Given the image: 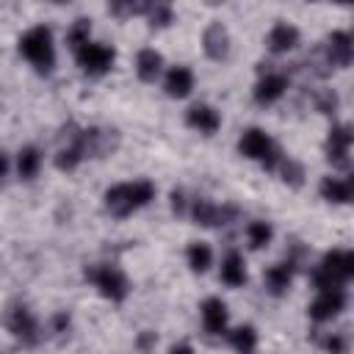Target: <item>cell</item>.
<instances>
[{"mask_svg": "<svg viewBox=\"0 0 354 354\" xmlns=\"http://www.w3.org/2000/svg\"><path fill=\"white\" fill-rule=\"evenodd\" d=\"M191 86H194V78H191V72L186 67H174L166 75V92L171 97H186L191 92Z\"/></svg>", "mask_w": 354, "mask_h": 354, "instance_id": "9a60e30c", "label": "cell"}, {"mask_svg": "<svg viewBox=\"0 0 354 354\" xmlns=\"http://www.w3.org/2000/svg\"><path fill=\"white\" fill-rule=\"evenodd\" d=\"M222 280L227 282V285H233V288H238V285H244L247 282V271H244V260H241V255H227V260L222 263Z\"/></svg>", "mask_w": 354, "mask_h": 354, "instance_id": "ac0fdd59", "label": "cell"}, {"mask_svg": "<svg viewBox=\"0 0 354 354\" xmlns=\"http://www.w3.org/2000/svg\"><path fill=\"white\" fill-rule=\"evenodd\" d=\"M291 277H293V263L291 260L288 263H280V266H274V269L266 271V288L271 293H282L291 285Z\"/></svg>", "mask_w": 354, "mask_h": 354, "instance_id": "e0dca14e", "label": "cell"}, {"mask_svg": "<svg viewBox=\"0 0 354 354\" xmlns=\"http://www.w3.org/2000/svg\"><path fill=\"white\" fill-rule=\"evenodd\" d=\"M152 186L149 183H125V186H116V189H111L108 194H105V202H108V208L116 214V216H127L130 211H136V208H141V205H147L149 200H152Z\"/></svg>", "mask_w": 354, "mask_h": 354, "instance_id": "6da1fadb", "label": "cell"}, {"mask_svg": "<svg viewBox=\"0 0 354 354\" xmlns=\"http://www.w3.org/2000/svg\"><path fill=\"white\" fill-rule=\"evenodd\" d=\"M171 205H174L177 214H183V211H186V197H183L180 191H174V194H171Z\"/></svg>", "mask_w": 354, "mask_h": 354, "instance_id": "d6a6232c", "label": "cell"}, {"mask_svg": "<svg viewBox=\"0 0 354 354\" xmlns=\"http://www.w3.org/2000/svg\"><path fill=\"white\" fill-rule=\"evenodd\" d=\"M296 42H299V31H296L293 25H288V23L274 25L271 34H269V48H271L274 53H285V50H291Z\"/></svg>", "mask_w": 354, "mask_h": 354, "instance_id": "4fadbf2b", "label": "cell"}, {"mask_svg": "<svg viewBox=\"0 0 354 354\" xmlns=\"http://www.w3.org/2000/svg\"><path fill=\"white\" fill-rule=\"evenodd\" d=\"M189 125L197 127L200 133H214L219 127V114L214 108H208V105H194L189 111Z\"/></svg>", "mask_w": 354, "mask_h": 354, "instance_id": "2e32d148", "label": "cell"}, {"mask_svg": "<svg viewBox=\"0 0 354 354\" xmlns=\"http://www.w3.org/2000/svg\"><path fill=\"white\" fill-rule=\"evenodd\" d=\"M89 31H92L89 20H78V23L70 28V37H67V39H70V45H72V48H78V50H81V48H86V45H89Z\"/></svg>", "mask_w": 354, "mask_h": 354, "instance_id": "484cf974", "label": "cell"}, {"mask_svg": "<svg viewBox=\"0 0 354 354\" xmlns=\"http://www.w3.org/2000/svg\"><path fill=\"white\" fill-rule=\"evenodd\" d=\"M3 174H6V158L0 155V177H3Z\"/></svg>", "mask_w": 354, "mask_h": 354, "instance_id": "e575fe53", "label": "cell"}, {"mask_svg": "<svg viewBox=\"0 0 354 354\" xmlns=\"http://www.w3.org/2000/svg\"><path fill=\"white\" fill-rule=\"evenodd\" d=\"M326 348L332 354H346V340L340 335H332V337H326Z\"/></svg>", "mask_w": 354, "mask_h": 354, "instance_id": "4dcf8cb0", "label": "cell"}, {"mask_svg": "<svg viewBox=\"0 0 354 354\" xmlns=\"http://www.w3.org/2000/svg\"><path fill=\"white\" fill-rule=\"evenodd\" d=\"M326 56H329V64L335 67H346L351 61V37L337 31L329 37V45H326Z\"/></svg>", "mask_w": 354, "mask_h": 354, "instance_id": "7c38bea8", "label": "cell"}, {"mask_svg": "<svg viewBox=\"0 0 354 354\" xmlns=\"http://www.w3.org/2000/svg\"><path fill=\"white\" fill-rule=\"evenodd\" d=\"M39 163H42V158H39V152H37L34 147L23 149L20 158H17V169H20L23 177H34V174L39 171Z\"/></svg>", "mask_w": 354, "mask_h": 354, "instance_id": "7402d4cb", "label": "cell"}, {"mask_svg": "<svg viewBox=\"0 0 354 354\" xmlns=\"http://www.w3.org/2000/svg\"><path fill=\"white\" fill-rule=\"evenodd\" d=\"M282 177H285V183H291V186H302L304 169L296 160H288V163H282Z\"/></svg>", "mask_w": 354, "mask_h": 354, "instance_id": "83f0119b", "label": "cell"}, {"mask_svg": "<svg viewBox=\"0 0 354 354\" xmlns=\"http://www.w3.org/2000/svg\"><path fill=\"white\" fill-rule=\"evenodd\" d=\"M202 45H205V53H208L211 59L222 61V59L227 56V50H230V37H227L225 25H222V23L208 25V31L202 34Z\"/></svg>", "mask_w": 354, "mask_h": 354, "instance_id": "ba28073f", "label": "cell"}, {"mask_svg": "<svg viewBox=\"0 0 354 354\" xmlns=\"http://www.w3.org/2000/svg\"><path fill=\"white\" fill-rule=\"evenodd\" d=\"M285 89H288V81H285L282 75H266V78L258 83L255 97H258V103H274L277 97H282Z\"/></svg>", "mask_w": 354, "mask_h": 354, "instance_id": "5bb4252c", "label": "cell"}, {"mask_svg": "<svg viewBox=\"0 0 354 354\" xmlns=\"http://www.w3.org/2000/svg\"><path fill=\"white\" fill-rule=\"evenodd\" d=\"M315 108H318L321 114H335V108H337V97H335V92H324V94H318Z\"/></svg>", "mask_w": 354, "mask_h": 354, "instance_id": "f1b7e54d", "label": "cell"}, {"mask_svg": "<svg viewBox=\"0 0 354 354\" xmlns=\"http://www.w3.org/2000/svg\"><path fill=\"white\" fill-rule=\"evenodd\" d=\"M78 138H81V133L72 138V147H67V149H61L59 152V158H56V163H59V169H75L78 166V160L83 158V152H81V147H78Z\"/></svg>", "mask_w": 354, "mask_h": 354, "instance_id": "603a6c76", "label": "cell"}, {"mask_svg": "<svg viewBox=\"0 0 354 354\" xmlns=\"http://www.w3.org/2000/svg\"><path fill=\"white\" fill-rule=\"evenodd\" d=\"M202 321H205V329L214 332V335H222L225 326H227V307L222 299H208L205 307H202Z\"/></svg>", "mask_w": 354, "mask_h": 354, "instance_id": "8fae6325", "label": "cell"}, {"mask_svg": "<svg viewBox=\"0 0 354 354\" xmlns=\"http://www.w3.org/2000/svg\"><path fill=\"white\" fill-rule=\"evenodd\" d=\"M171 354H194L189 346H177V348H171Z\"/></svg>", "mask_w": 354, "mask_h": 354, "instance_id": "836d02e7", "label": "cell"}, {"mask_svg": "<svg viewBox=\"0 0 354 354\" xmlns=\"http://www.w3.org/2000/svg\"><path fill=\"white\" fill-rule=\"evenodd\" d=\"M9 326H12V332L23 340V343H37V332H39V326H37V321H34V315L25 310V307H17L14 313H12V318H9Z\"/></svg>", "mask_w": 354, "mask_h": 354, "instance_id": "9c48e42d", "label": "cell"}, {"mask_svg": "<svg viewBox=\"0 0 354 354\" xmlns=\"http://www.w3.org/2000/svg\"><path fill=\"white\" fill-rule=\"evenodd\" d=\"M216 214H219L216 205H211V202H205V200H197V202H194V219H197L200 225H216Z\"/></svg>", "mask_w": 354, "mask_h": 354, "instance_id": "4316f807", "label": "cell"}, {"mask_svg": "<svg viewBox=\"0 0 354 354\" xmlns=\"http://www.w3.org/2000/svg\"><path fill=\"white\" fill-rule=\"evenodd\" d=\"M86 277L108 296V299H125V293H127V282H125V277L116 271V269H111V266H103V269H89L86 271Z\"/></svg>", "mask_w": 354, "mask_h": 354, "instance_id": "277c9868", "label": "cell"}, {"mask_svg": "<svg viewBox=\"0 0 354 354\" xmlns=\"http://www.w3.org/2000/svg\"><path fill=\"white\" fill-rule=\"evenodd\" d=\"M78 61L89 75H100L114 64V50H108L105 45H86L78 50Z\"/></svg>", "mask_w": 354, "mask_h": 354, "instance_id": "5b68a950", "label": "cell"}, {"mask_svg": "<svg viewBox=\"0 0 354 354\" xmlns=\"http://www.w3.org/2000/svg\"><path fill=\"white\" fill-rule=\"evenodd\" d=\"M348 147H351V130L348 127H335L329 133V160L335 166L348 163Z\"/></svg>", "mask_w": 354, "mask_h": 354, "instance_id": "30bf717a", "label": "cell"}, {"mask_svg": "<svg viewBox=\"0 0 354 354\" xmlns=\"http://www.w3.org/2000/svg\"><path fill=\"white\" fill-rule=\"evenodd\" d=\"M324 274H329L337 285L346 282L351 274H354V255L351 252H329L324 258V266H321Z\"/></svg>", "mask_w": 354, "mask_h": 354, "instance_id": "52a82bcc", "label": "cell"}, {"mask_svg": "<svg viewBox=\"0 0 354 354\" xmlns=\"http://www.w3.org/2000/svg\"><path fill=\"white\" fill-rule=\"evenodd\" d=\"M241 152L247 158H255V160H263L266 169H271L277 163V149L271 144V138L263 133V130H247L244 138H241Z\"/></svg>", "mask_w": 354, "mask_h": 354, "instance_id": "3957f363", "label": "cell"}, {"mask_svg": "<svg viewBox=\"0 0 354 354\" xmlns=\"http://www.w3.org/2000/svg\"><path fill=\"white\" fill-rule=\"evenodd\" d=\"M247 236H249V244H252L255 249H260V247H266V244L271 241V227H269L266 222H255V225H249Z\"/></svg>", "mask_w": 354, "mask_h": 354, "instance_id": "cb8c5ba5", "label": "cell"}, {"mask_svg": "<svg viewBox=\"0 0 354 354\" xmlns=\"http://www.w3.org/2000/svg\"><path fill=\"white\" fill-rule=\"evenodd\" d=\"M136 72L141 81H155V75L160 72V56L155 50H141L136 59Z\"/></svg>", "mask_w": 354, "mask_h": 354, "instance_id": "d6986e66", "label": "cell"}, {"mask_svg": "<svg viewBox=\"0 0 354 354\" xmlns=\"http://www.w3.org/2000/svg\"><path fill=\"white\" fill-rule=\"evenodd\" d=\"M343 304H346V296H343L340 288L321 291V296H318V299L313 302V307H310V315H313L315 321H326V318L337 315V313L343 310Z\"/></svg>", "mask_w": 354, "mask_h": 354, "instance_id": "8992f818", "label": "cell"}, {"mask_svg": "<svg viewBox=\"0 0 354 354\" xmlns=\"http://www.w3.org/2000/svg\"><path fill=\"white\" fill-rule=\"evenodd\" d=\"M169 20H171V12H169L166 6H155V9H152V23H155V25H166Z\"/></svg>", "mask_w": 354, "mask_h": 354, "instance_id": "f546056e", "label": "cell"}, {"mask_svg": "<svg viewBox=\"0 0 354 354\" xmlns=\"http://www.w3.org/2000/svg\"><path fill=\"white\" fill-rule=\"evenodd\" d=\"M230 343H233L241 354H252V351H255V343H258L255 329H252V326H238V329H233V332H230Z\"/></svg>", "mask_w": 354, "mask_h": 354, "instance_id": "44dd1931", "label": "cell"}, {"mask_svg": "<svg viewBox=\"0 0 354 354\" xmlns=\"http://www.w3.org/2000/svg\"><path fill=\"white\" fill-rule=\"evenodd\" d=\"M321 194L329 202H348L351 200V180H335V177H326L324 186H321Z\"/></svg>", "mask_w": 354, "mask_h": 354, "instance_id": "ffe728a7", "label": "cell"}, {"mask_svg": "<svg viewBox=\"0 0 354 354\" xmlns=\"http://www.w3.org/2000/svg\"><path fill=\"white\" fill-rule=\"evenodd\" d=\"M152 346H155V332H144V335L138 337V348H141V351H149Z\"/></svg>", "mask_w": 354, "mask_h": 354, "instance_id": "1f68e13d", "label": "cell"}, {"mask_svg": "<svg viewBox=\"0 0 354 354\" xmlns=\"http://www.w3.org/2000/svg\"><path fill=\"white\" fill-rule=\"evenodd\" d=\"M20 50L25 53V59H31L39 70H50L53 67V37L45 25L28 31L20 42Z\"/></svg>", "mask_w": 354, "mask_h": 354, "instance_id": "7a4b0ae2", "label": "cell"}, {"mask_svg": "<svg viewBox=\"0 0 354 354\" xmlns=\"http://www.w3.org/2000/svg\"><path fill=\"white\" fill-rule=\"evenodd\" d=\"M189 263H191L194 271H205V269L211 266V249H208L205 244H194V247L189 249Z\"/></svg>", "mask_w": 354, "mask_h": 354, "instance_id": "d4e9b609", "label": "cell"}]
</instances>
